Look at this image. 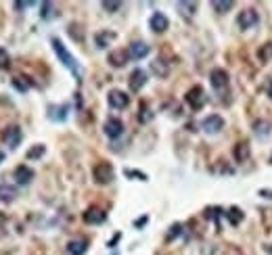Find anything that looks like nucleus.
I'll return each mask as SVG.
<instances>
[{
	"label": "nucleus",
	"instance_id": "obj_39",
	"mask_svg": "<svg viewBox=\"0 0 272 255\" xmlns=\"http://www.w3.org/2000/svg\"><path fill=\"white\" fill-rule=\"evenodd\" d=\"M268 97H270V101H272V82H270V86H268Z\"/></svg>",
	"mask_w": 272,
	"mask_h": 255
},
{
	"label": "nucleus",
	"instance_id": "obj_16",
	"mask_svg": "<svg viewBox=\"0 0 272 255\" xmlns=\"http://www.w3.org/2000/svg\"><path fill=\"white\" fill-rule=\"evenodd\" d=\"M128 59H130V55H128V51H124V49H118V51L109 53V63H111L113 67H124V65L128 63Z\"/></svg>",
	"mask_w": 272,
	"mask_h": 255
},
{
	"label": "nucleus",
	"instance_id": "obj_30",
	"mask_svg": "<svg viewBox=\"0 0 272 255\" xmlns=\"http://www.w3.org/2000/svg\"><path fill=\"white\" fill-rule=\"evenodd\" d=\"M151 69H153V72H155V74H160V76H164V78L168 76V67H166V65H162L160 61H153V63H151Z\"/></svg>",
	"mask_w": 272,
	"mask_h": 255
},
{
	"label": "nucleus",
	"instance_id": "obj_12",
	"mask_svg": "<svg viewBox=\"0 0 272 255\" xmlns=\"http://www.w3.org/2000/svg\"><path fill=\"white\" fill-rule=\"evenodd\" d=\"M105 134L111 138V141H116V138H120L122 134H124V124L118 120V118H109L107 122H105Z\"/></svg>",
	"mask_w": 272,
	"mask_h": 255
},
{
	"label": "nucleus",
	"instance_id": "obj_32",
	"mask_svg": "<svg viewBox=\"0 0 272 255\" xmlns=\"http://www.w3.org/2000/svg\"><path fill=\"white\" fill-rule=\"evenodd\" d=\"M11 65V59H9V53L5 49H0V69H7Z\"/></svg>",
	"mask_w": 272,
	"mask_h": 255
},
{
	"label": "nucleus",
	"instance_id": "obj_18",
	"mask_svg": "<svg viewBox=\"0 0 272 255\" xmlns=\"http://www.w3.org/2000/svg\"><path fill=\"white\" fill-rule=\"evenodd\" d=\"M67 111H70V105H59V107L51 105V107H49V118H51L53 122H65Z\"/></svg>",
	"mask_w": 272,
	"mask_h": 255
},
{
	"label": "nucleus",
	"instance_id": "obj_21",
	"mask_svg": "<svg viewBox=\"0 0 272 255\" xmlns=\"http://www.w3.org/2000/svg\"><path fill=\"white\" fill-rule=\"evenodd\" d=\"M15 197H17V191L13 187H9V184H0V201L11 203V201H15Z\"/></svg>",
	"mask_w": 272,
	"mask_h": 255
},
{
	"label": "nucleus",
	"instance_id": "obj_11",
	"mask_svg": "<svg viewBox=\"0 0 272 255\" xmlns=\"http://www.w3.org/2000/svg\"><path fill=\"white\" fill-rule=\"evenodd\" d=\"M149 53H151L149 44H147V42H141V40L132 42V44H130V49H128V55H130V59H134V61H141V59H145Z\"/></svg>",
	"mask_w": 272,
	"mask_h": 255
},
{
	"label": "nucleus",
	"instance_id": "obj_37",
	"mask_svg": "<svg viewBox=\"0 0 272 255\" xmlns=\"http://www.w3.org/2000/svg\"><path fill=\"white\" fill-rule=\"evenodd\" d=\"M260 197H264V199H272V191H268V189H260V193H258Z\"/></svg>",
	"mask_w": 272,
	"mask_h": 255
},
{
	"label": "nucleus",
	"instance_id": "obj_5",
	"mask_svg": "<svg viewBox=\"0 0 272 255\" xmlns=\"http://www.w3.org/2000/svg\"><path fill=\"white\" fill-rule=\"evenodd\" d=\"M93 178H95L97 184H109L113 180V166L105 164V161H103V164H99V166H95Z\"/></svg>",
	"mask_w": 272,
	"mask_h": 255
},
{
	"label": "nucleus",
	"instance_id": "obj_4",
	"mask_svg": "<svg viewBox=\"0 0 272 255\" xmlns=\"http://www.w3.org/2000/svg\"><path fill=\"white\" fill-rule=\"evenodd\" d=\"M185 99H187V103L191 105V109H195V111H199L203 105H206V90H203L201 86H193L187 95H185Z\"/></svg>",
	"mask_w": 272,
	"mask_h": 255
},
{
	"label": "nucleus",
	"instance_id": "obj_40",
	"mask_svg": "<svg viewBox=\"0 0 272 255\" xmlns=\"http://www.w3.org/2000/svg\"><path fill=\"white\" fill-rule=\"evenodd\" d=\"M266 251H268V253L272 255V245H268V247H266Z\"/></svg>",
	"mask_w": 272,
	"mask_h": 255
},
{
	"label": "nucleus",
	"instance_id": "obj_9",
	"mask_svg": "<svg viewBox=\"0 0 272 255\" xmlns=\"http://www.w3.org/2000/svg\"><path fill=\"white\" fill-rule=\"evenodd\" d=\"M149 28L155 32V34H164L168 28H170V21H168V17L164 15V13H153L151 15V19H149Z\"/></svg>",
	"mask_w": 272,
	"mask_h": 255
},
{
	"label": "nucleus",
	"instance_id": "obj_7",
	"mask_svg": "<svg viewBox=\"0 0 272 255\" xmlns=\"http://www.w3.org/2000/svg\"><path fill=\"white\" fill-rule=\"evenodd\" d=\"M82 218H84L86 224H95V226H99V224H103V222L107 220V212L101 210V207H97V205H93V207H88V210L84 212Z\"/></svg>",
	"mask_w": 272,
	"mask_h": 255
},
{
	"label": "nucleus",
	"instance_id": "obj_24",
	"mask_svg": "<svg viewBox=\"0 0 272 255\" xmlns=\"http://www.w3.org/2000/svg\"><path fill=\"white\" fill-rule=\"evenodd\" d=\"M44 153H47V147H44V145H34V147L28 151V155H26V157H28L30 161H34V159H40Z\"/></svg>",
	"mask_w": 272,
	"mask_h": 255
},
{
	"label": "nucleus",
	"instance_id": "obj_1",
	"mask_svg": "<svg viewBox=\"0 0 272 255\" xmlns=\"http://www.w3.org/2000/svg\"><path fill=\"white\" fill-rule=\"evenodd\" d=\"M51 44H53V51H55V55L61 59V63L70 69V72L76 76V80L78 82H82V69H80V65H78V61H76V57L65 49V44L59 40V38H53L51 40Z\"/></svg>",
	"mask_w": 272,
	"mask_h": 255
},
{
	"label": "nucleus",
	"instance_id": "obj_20",
	"mask_svg": "<svg viewBox=\"0 0 272 255\" xmlns=\"http://www.w3.org/2000/svg\"><path fill=\"white\" fill-rule=\"evenodd\" d=\"M113 40H116V32H99L95 36V42H97L99 49H107Z\"/></svg>",
	"mask_w": 272,
	"mask_h": 255
},
{
	"label": "nucleus",
	"instance_id": "obj_41",
	"mask_svg": "<svg viewBox=\"0 0 272 255\" xmlns=\"http://www.w3.org/2000/svg\"><path fill=\"white\" fill-rule=\"evenodd\" d=\"M0 161H5V153L3 151H0Z\"/></svg>",
	"mask_w": 272,
	"mask_h": 255
},
{
	"label": "nucleus",
	"instance_id": "obj_17",
	"mask_svg": "<svg viewBox=\"0 0 272 255\" xmlns=\"http://www.w3.org/2000/svg\"><path fill=\"white\" fill-rule=\"evenodd\" d=\"M67 251H70V255H84L88 251V241L86 239H74L67 243Z\"/></svg>",
	"mask_w": 272,
	"mask_h": 255
},
{
	"label": "nucleus",
	"instance_id": "obj_33",
	"mask_svg": "<svg viewBox=\"0 0 272 255\" xmlns=\"http://www.w3.org/2000/svg\"><path fill=\"white\" fill-rule=\"evenodd\" d=\"M103 9L109 11V13H116L118 9H122V3H109V0H105V3H103Z\"/></svg>",
	"mask_w": 272,
	"mask_h": 255
},
{
	"label": "nucleus",
	"instance_id": "obj_2",
	"mask_svg": "<svg viewBox=\"0 0 272 255\" xmlns=\"http://www.w3.org/2000/svg\"><path fill=\"white\" fill-rule=\"evenodd\" d=\"M258 23H260V15H258L256 9H245V11H241L239 17H237V26H239L241 30H252V28L258 26Z\"/></svg>",
	"mask_w": 272,
	"mask_h": 255
},
{
	"label": "nucleus",
	"instance_id": "obj_22",
	"mask_svg": "<svg viewBox=\"0 0 272 255\" xmlns=\"http://www.w3.org/2000/svg\"><path fill=\"white\" fill-rule=\"evenodd\" d=\"M258 59H260V63H268V61H272V42H266V44L260 46Z\"/></svg>",
	"mask_w": 272,
	"mask_h": 255
},
{
	"label": "nucleus",
	"instance_id": "obj_23",
	"mask_svg": "<svg viewBox=\"0 0 272 255\" xmlns=\"http://www.w3.org/2000/svg\"><path fill=\"white\" fill-rule=\"evenodd\" d=\"M233 0H214L212 3V9L216 11V13H229L231 9H233Z\"/></svg>",
	"mask_w": 272,
	"mask_h": 255
},
{
	"label": "nucleus",
	"instance_id": "obj_26",
	"mask_svg": "<svg viewBox=\"0 0 272 255\" xmlns=\"http://www.w3.org/2000/svg\"><path fill=\"white\" fill-rule=\"evenodd\" d=\"M176 7L180 9V13H183V15H187V17L195 15V11H197V3H178Z\"/></svg>",
	"mask_w": 272,
	"mask_h": 255
},
{
	"label": "nucleus",
	"instance_id": "obj_29",
	"mask_svg": "<svg viewBox=\"0 0 272 255\" xmlns=\"http://www.w3.org/2000/svg\"><path fill=\"white\" fill-rule=\"evenodd\" d=\"M40 9H42V11H40V17H42V19H51V17L55 15V13H53V5H51V3H42V5H40Z\"/></svg>",
	"mask_w": 272,
	"mask_h": 255
},
{
	"label": "nucleus",
	"instance_id": "obj_8",
	"mask_svg": "<svg viewBox=\"0 0 272 255\" xmlns=\"http://www.w3.org/2000/svg\"><path fill=\"white\" fill-rule=\"evenodd\" d=\"M107 103L113 109H126L130 105V97L126 95L124 90H111L109 95H107Z\"/></svg>",
	"mask_w": 272,
	"mask_h": 255
},
{
	"label": "nucleus",
	"instance_id": "obj_36",
	"mask_svg": "<svg viewBox=\"0 0 272 255\" xmlns=\"http://www.w3.org/2000/svg\"><path fill=\"white\" fill-rule=\"evenodd\" d=\"M147 222H149L147 216H143V218H139V220H134V228H141V226H145Z\"/></svg>",
	"mask_w": 272,
	"mask_h": 255
},
{
	"label": "nucleus",
	"instance_id": "obj_15",
	"mask_svg": "<svg viewBox=\"0 0 272 255\" xmlns=\"http://www.w3.org/2000/svg\"><path fill=\"white\" fill-rule=\"evenodd\" d=\"M32 178H34V170L32 168H28V166H17L15 168V180H17V184H30L32 182Z\"/></svg>",
	"mask_w": 272,
	"mask_h": 255
},
{
	"label": "nucleus",
	"instance_id": "obj_31",
	"mask_svg": "<svg viewBox=\"0 0 272 255\" xmlns=\"http://www.w3.org/2000/svg\"><path fill=\"white\" fill-rule=\"evenodd\" d=\"M13 86H15L19 92H28V88H30V84H28L26 80H21V78H13Z\"/></svg>",
	"mask_w": 272,
	"mask_h": 255
},
{
	"label": "nucleus",
	"instance_id": "obj_25",
	"mask_svg": "<svg viewBox=\"0 0 272 255\" xmlns=\"http://www.w3.org/2000/svg\"><path fill=\"white\" fill-rule=\"evenodd\" d=\"M220 216H224V210H220V207H208V210H206V218L208 220H214L216 226H220V222H218Z\"/></svg>",
	"mask_w": 272,
	"mask_h": 255
},
{
	"label": "nucleus",
	"instance_id": "obj_34",
	"mask_svg": "<svg viewBox=\"0 0 272 255\" xmlns=\"http://www.w3.org/2000/svg\"><path fill=\"white\" fill-rule=\"evenodd\" d=\"M36 3H32V0H24V3H21V0H17V3L13 5L17 11H21V9H30V7H34Z\"/></svg>",
	"mask_w": 272,
	"mask_h": 255
},
{
	"label": "nucleus",
	"instance_id": "obj_13",
	"mask_svg": "<svg viewBox=\"0 0 272 255\" xmlns=\"http://www.w3.org/2000/svg\"><path fill=\"white\" fill-rule=\"evenodd\" d=\"M210 82H212V86L216 90H224L226 86H229V74H226L224 69H212Z\"/></svg>",
	"mask_w": 272,
	"mask_h": 255
},
{
	"label": "nucleus",
	"instance_id": "obj_27",
	"mask_svg": "<svg viewBox=\"0 0 272 255\" xmlns=\"http://www.w3.org/2000/svg\"><path fill=\"white\" fill-rule=\"evenodd\" d=\"M124 176L132 178V180H141V182H147V174L145 172H139V170H124Z\"/></svg>",
	"mask_w": 272,
	"mask_h": 255
},
{
	"label": "nucleus",
	"instance_id": "obj_3",
	"mask_svg": "<svg viewBox=\"0 0 272 255\" xmlns=\"http://www.w3.org/2000/svg\"><path fill=\"white\" fill-rule=\"evenodd\" d=\"M0 138L9 145V149H17L21 145V138H24V132H21L19 126H9L3 130V134H0Z\"/></svg>",
	"mask_w": 272,
	"mask_h": 255
},
{
	"label": "nucleus",
	"instance_id": "obj_42",
	"mask_svg": "<svg viewBox=\"0 0 272 255\" xmlns=\"http://www.w3.org/2000/svg\"><path fill=\"white\" fill-rule=\"evenodd\" d=\"M270 164H272V157H270Z\"/></svg>",
	"mask_w": 272,
	"mask_h": 255
},
{
	"label": "nucleus",
	"instance_id": "obj_6",
	"mask_svg": "<svg viewBox=\"0 0 272 255\" xmlns=\"http://www.w3.org/2000/svg\"><path fill=\"white\" fill-rule=\"evenodd\" d=\"M201 128H203V132L206 134H218V132H222V128H224V120L220 118V115H208L206 120L201 122Z\"/></svg>",
	"mask_w": 272,
	"mask_h": 255
},
{
	"label": "nucleus",
	"instance_id": "obj_19",
	"mask_svg": "<svg viewBox=\"0 0 272 255\" xmlns=\"http://www.w3.org/2000/svg\"><path fill=\"white\" fill-rule=\"evenodd\" d=\"M224 218L229 220L233 226H239L241 222H243V218H245V212H241L239 207H229V210H224Z\"/></svg>",
	"mask_w": 272,
	"mask_h": 255
},
{
	"label": "nucleus",
	"instance_id": "obj_14",
	"mask_svg": "<svg viewBox=\"0 0 272 255\" xmlns=\"http://www.w3.org/2000/svg\"><path fill=\"white\" fill-rule=\"evenodd\" d=\"M237 164H245V161L249 159V155H252V149H249V143L247 141H241L235 145V151H233Z\"/></svg>",
	"mask_w": 272,
	"mask_h": 255
},
{
	"label": "nucleus",
	"instance_id": "obj_10",
	"mask_svg": "<svg viewBox=\"0 0 272 255\" xmlns=\"http://www.w3.org/2000/svg\"><path fill=\"white\" fill-rule=\"evenodd\" d=\"M128 84H130V90L132 92H141V88L147 84V72L145 69H134V72L130 74V78H128Z\"/></svg>",
	"mask_w": 272,
	"mask_h": 255
},
{
	"label": "nucleus",
	"instance_id": "obj_28",
	"mask_svg": "<svg viewBox=\"0 0 272 255\" xmlns=\"http://www.w3.org/2000/svg\"><path fill=\"white\" fill-rule=\"evenodd\" d=\"M180 235H183V224H172L170 226V233H168V241H174L176 237H180Z\"/></svg>",
	"mask_w": 272,
	"mask_h": 255
},
{
	"label": "nucleus",
	"instance_id": "obj_35",
	"mask_svg": "<svg viewBox=\"0 0 272 255\" xmlns=\"http://www.w3.org/2000/svg\"><path fill=\"white\" fill-rule=\"evenodd\" d=\"M256 134H268V122H256Z\"/></svg>",
	"mask_w": 272,
	"mask_h": 255
},
{
	"label": "nucleus",
	"instance_id": "obj_38",
	"mask_svg": "<svg viewBox=\"0 0 272 255\" xmlns=\"http://www.w3.org/2000/svg\"><path fill=\"white\" fill-rule=\"evenodd\" d=\"M118 241H120V235H116V237H113V241H109V247H116Z\"/></svg>",
	"mask_w": 272,
	"mask_h": 255
}]
</instances>
